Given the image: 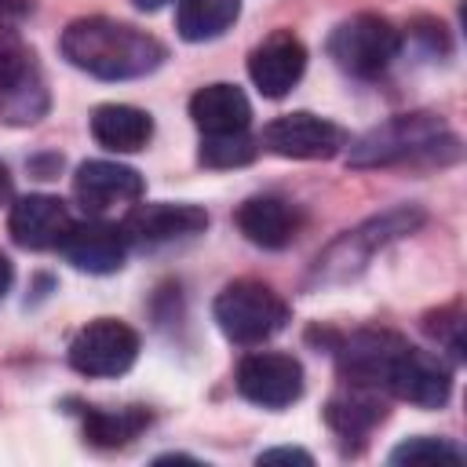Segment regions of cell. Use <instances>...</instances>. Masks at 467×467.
<instances>
[{"mask_svg":"<svg viewBox=\"0 0 467 467\" xmlns=\"http://www.w3.org/2000/svg\"><path fill=\"white\" fill-rule=\"evenodd\" d=\"M51 106L40 62L18 29L0 26V124H36Z\"/></svg>","mask_w":467,"mask_h":467,"instance_id":"5","label":"cell"},{"mask_svg":"<svg viewBox=\"0 0 467 467\" xmlns=\"http://www.w3.org/2000/svg\"><path fill=\"white\" fill-rule=\"evenodd\" d=\"M401 347H405V339L394 336V332L361 328V332H350L336 343V368H339L343 383L383 390L387 376H390V365H394Z\"/></svg>","mask_w":467,"mask_h":467,"instance_id":"11","label":"cell"},{"mask_svg":"<svg viewBox=\"0 0 467 467\" xmlns=\"http://www.w3.org/2000/svg\"><path fill=\"white\" fill-rule=\"evenodd\" d=\"M306 69V47L292 29H274L248 55V77L263 99H285Z\"/></svg>","mask_w":467,"mask_h":467,"instance_id":"12","label":"cell"},{"mask_svg":"<svg viewBox=\"0 0 467 467\" xmlns=\"http://www.w3.org/2000/svg\"><path fill=\"white\" fill-rule=\"evenodd\" d=\"M259 463H310V452H303V449H266V452H259Z\"/></svg>","mask_w":467,"mask_h":467,"instance_id":"25","label":"cell"},{"mask_svg":"<svg viewBox=\"0 0 467 467\" xmlns=\"http://www.w3.org/2000/svg\"><path fill=\"white\" fill-rule=\"evenodd\" d=\"M190 117L201 128V135H234L248 131L252 124V106L237 84H204L190 99Z\"/></svg>","mask_w":467,"mask_h":467,"instance_id":"18","label":"cell"},{"mask_svg":"<svg viewBox=\"0 0 467 467\" xmlns=\"http://www.w3.org/2000/svg\"><path fill=\"white\" fill-rule=\"evenodd\" d=\"M401 51V33L372 11L343 18L328 36L332 62L350 77H379Z\"/></svg>","mask_w":467,"mask_h":467,"instance_id":"6","label":"cell"},{"mask_svg":"<svg viewBox=\"0 0 467 467\" xmlns=\"http://www.w3.org/2000/svg\"><path fill=\"white\" fill-rule=\"evenodd\" d=\"M11 197V175H7V168L0 164V204Z\"/></svg>","mask_w":467,"mask_h":467,"instance_id":"28","label":"cell"},{"mask_svg":"<svg viewBox=\"0 0 467 467\" xmlns=\"http://www.w3.org/2000/svg\"><path fill=\"white\" fill-rule=\"evenodd\" d=\"M139 358V332L117 317H95L69 339V365L91 379H117Z\"/></svg>","mask_w":467,"mask_h":467,"instance_id":"7","label":"cell"},{"mask_svg":"<svg viewBox=\"0 0 467 467\" xmlns=\"http://www.w3.org/2000/svg\"><path fill=\"white\" fill-rule=\"evenodd\" d=\"M69 226H73L69 208H66L58 197H51V193L18 197V201L11 204V215H7V234H11V241L22 244V248H33V252L58 248Z\"/></svg>","mask_w":467,"mask_h":467,"instance_id":"16","label":"cell"},{"mask_svg":"<svg viewBox=\"0 0 467 467\" xmlns=\"http://www.w3.org/2000/svg\"><path fill=\"white\" fill-rule=\"evenodd\" d=\"M241 15V0H175V29L182 40L201 44L226 33Z\"/></svg>","mask_w":467,"mask_h":467,"instance_id":"21","label":"cell"},{"mask_svg":"<svg viewBox=\"0 0 467 467\" xmlns=\"http://www.w3.org/2000/svg\"><path fill=\"white\" fill-rule=\"evenodd\" d=\"M237 394L263 409H285L303 398V365L292 354L252 350L237 365Z\"/></svg>","mask_w":467,"mask_h":467,"instance_id":"8","label":"cell"},{"mask_svg":"<svg viewBox=\"0 0 467 467\" xmlns=\"http://www.w3.org/2000/svg\"><path fill=\"white\" fill-rule=\"evenodd\" d=\"M11 281H15V266H11V259L0 252V299L11 292Z\"/></svg>","mask_w":467,"mask_h":467,"instance_id":"27","label":"cell"},{"mask_svg":"<svg viewBox=\"0 0 467 467\" xmlns=\"http://www.w3.org/2000/svg\"><path fill=\"white\" fill-rule=\"evenodd\" d=\"M131 4H135L139 11H157V7H164L168 0H131Z\"/></svg>","mask_w":467,"mask_h":467,"instance_id":"29","label":"cell"},{"mask_svg":"<svg viewBox=\"0 0 467 467\" xmlns=\"http://www.w3.org/2000/svg\"><path fill=\"white\" fill-rule=\"evenodd\" d=\"M383 390L394 394L398 401H409L420 409H441L452 394V372L438 354L405 343L390 365Z\"/></svg>","mask_w":467,"mask_h":467,"instance_id":"10","label":"cell"},{"mask_svg":"<svg viewBox=\"0 0 467 467\" xmlns=\"http://www.w3.org/2000/svg\"><path fill=\"white\" fill-rule=\"evenodd\" d=\"M420 226H423V212L412 208V204H398V208H390L383 215L365 219L361 226L347 230L343 237H336L317 255V263L310 270V285L328 288V285H343V281L358 277L379 248H387L390 241H398V237H405V234H412Z\"/></svg>","mask_w":467,"mask_h":467,"instance_id":"3","label":"cell"},{"mask_svg":"<svg viewBox=\"0 0 467 467\" xmlns=\"http://www.w3.org/2000/svg\"><path fill=\"white\" fill-rule=\"evenodd\" d=\"M58 252L69 266H77L84 274H117L128 255V237L117 223L88 219V223H73L66 230Z\"/></svg>","mask_w":467,"mask_h":467,"instance_id":"15","label":"cell"},{"mask_svg":"<svg viewBox=\"0 0 467 467\" xmlns=\"http://www.w3.org/2000/svg\"><path fill=\"white\" fill-rule=\"evenodd\" d=\"M91 135L113 153H135L153 139V120L146 109L128 102H102L91 109Z\"/></svg>","mask_w":467,"mask_h":467,"instance_id":"19","label":"cell"},{"mask_svg":"<svg viewBox=\"0 0 467 467\" xmlns=\"http://www.w3.org/2000/svg\"><path fill=\"white\" fill-rule=\"evenodd\" d=\"M33 11V0H0V18H22Z\"/></svg>","mask_w":467,"mask_h":467,"instance_id":"26","label":"cell"},{"mask_svg":"<svg viewBox=\"0 0 467 467\" xmlns=\"http://www.w3.org/2000/svg\"><path fill=\"white\" fill-rule=\"evenodd\" d=\"M460 460H463L460 445H452L445 438H427V434L409 438L390 452V463H409V467L412 463H460Z\"/></svg>","mask_w":467,"mask_h":467,"instance_id":"24","label":"cell"},{"mask_svg":"<svg viewBox=\"0 0 467 467\" xmlns=\"http://www.w3.org/2000/svg\"><path fill=\"white\" fill-rule=\"evenodd\" d=\"M62 55L99 80H135L153 73L168 58V47L131 22L91 15L66 26Z\"/></svg>","mask_w":467,"mask_h":467,"instance_id":"1","label":"cell"},{"mask_svg":"<svg viewBox=\"0 0 467 467\" xmlns=\"http://www.w3.org/2000/svg\"><path fill=\"white\" fill-rule=\"evenodd\" d=\"M215 325L223 328L226 339L241 343V347H255L266 343L270 336H277L288 321V303L263 281L241 277L230 281L219 296H215Z\"/></svg>","mask_w":467,"mask_h":467,"instance_id":"4","label":"cell"},{"mask_svg":"<svg viewBox=\"0 0 467 467\" xmlns=\"http://www.w3.org/2000/svg\"><path fill=\"white\" fill-rule=\"evenodd\" d=\"M325 420H328V427H332L339 438H347V441H350V438L365 441L368 431L387 420V409H383L379 390L358 387V383H343V390H336V394L328 398Z\"/></svg>","mask_w":467,"mask_h":467,"instance_id":"20","label":"cell"},{"mask_svg":"<svg viewBox=\"0 0 467 467\" xmlns=\"http://www.w3.org/2000/svg\"><path fill=\"white\" fill-rule=\"evenodd\" d=\"M150 423V412L142 405H128V409H99L88 405L84 409V438L99 449H117L128 445L131 438H139Z\"/></svg>","mask_w":467,"mask_h":467,"instance_id":"22","label":"cell"},{"mask_svg":"<svg viewBox=\"0 0 467 467\" xmlns=\"http://www.w3.org/2000/svg\"><path fill=\"white\" fill-rule=\"evenodd\" d=\"M234 223L252 244L277 252V248H288L296 241V234L303 226V215H299V208L292 201L274 197V193H259V197H248L237 208Z\"/></svg>","mask_w":467,"mask_h":467,"instance_id":"17","label":"cell"},{"mask_svg":"<svg viewBox=\"0 0 467 467\" xmlns=\"http://www.w3.org/2000/svg\"><path fill=\"white\" fill-rule=\"evenodd\" d=\"M73 193L84 212L99 215L117 204H135L146 193V182L135 168L120 161H84L73 175Z\"/></svg>","mask_w":467,"mask_h":467,"instance_id":"14","label":"cell"},{"mask_svg":"<svg viewBox=\"0 0 467 467\" xmlns=\"http://www.w3.org/2000/svg\"><path fill=\"white\" fill-rule=\"evenodd\" d=\"M208 226V212L186 201H146V204H131V212L124 215L120 230L128 237V244H168L190 234H201Z\"/></svg>","mask_w":467,"mask_h":467,"instance_id":"13","label":"cell"},{"mask_svg":"<svg viewBox=\"0 0 467 467\" xmlns=\"http://www.w3.org/2000/svg\"><path fill=\"white\" fill-rule=\"evenodd\" d=\"M263 150L277 153V157H292V161H328L347 146V135L339 124L317 117V113H285L277 120H270L263 128V135L255 139Z\"/></svg>","mask_w":467,"mask_h":467,"instance_id":"9","label":"cell"},{"mask_svg":"<svg viewBox=\"0 0 467 467\" xmlns=\"http://www.w3.org/2000/svg\"><path fill=\"white\" fill-rule=\"evenodd\" d=\"M441 150H456V139L449 135L445 120L438 113L416 109V113H398L368 128L361 139H354L347 150V164L390 168L405 161H441Z\"/></svg>","mask_w":467,"mask_h":467,"instance_id":"2","label":"cell"},{"mask_svg":"<svg viewBox=\"0 0 467 467\" xmlns=\"http://www.w3.org/2000/svg\"><path fill=\"white\" fill-rule=\"evenodd\" d=\"M259 153V142L248 131H234V135H204L197 161L204 168H244L252 164Z\"/></svg>","mask_w":467,"mask_h":467,"instance_id":"23","label":"cell"}]
</instances>
